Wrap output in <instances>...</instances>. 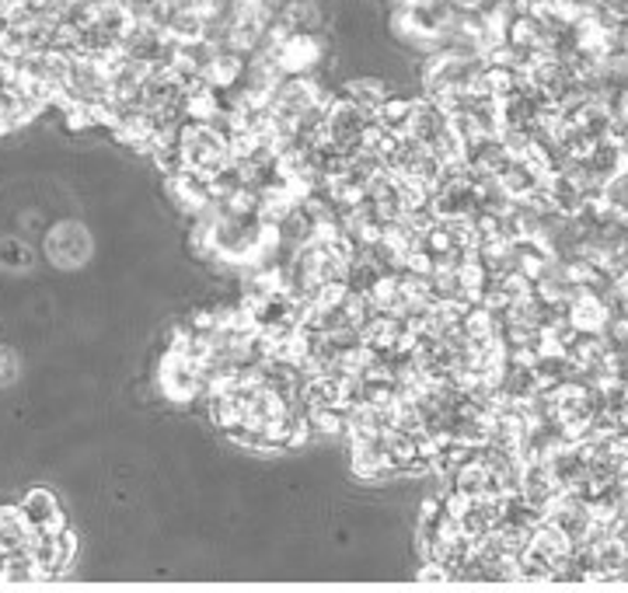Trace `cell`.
<instances>
[{"instance_id": "1", "label": "cell", "mask_w": 628, "mask_h": 593, "mask_svg": "<svg viewBox=\"0 0 628 593\" xmlns=\"http://www.w3.org/2000/svg\"><path fill=\"white\" fill-rule=\"evenodd\" d=\"M46 259L56 270H81L91 259V235L78 220H60L46 235Z\"/></svg>"}, {"instance_id": "2", "label": "cell", "mask_w": 628, "mask_h": 593, "mask_svg": "<svg viewBox=\"0 0 628 593\" xmlns=\"http://www.w3.org/2000/svg\"><path fill=\"white\" fill-rule=\"evenodd\" d=\"M25 521L32 524V531H64V513L56 495L49 489H32L22 503Z\"/></svg>"}, {"instance_id": "3", "label": "cell", "mask_w": 628, "mask_h": 593, "mask_svg": "<svg viewBox=\"0 0 628 593\" xmlns=\"http://www.w3.org/2000/svg\"><path fill=\"white\" fill-rule=\"evenodd\" d=\"M35 265V252L22 238H4L0 241V270L8 273H28Z\"/></svg>"}, {"instance_id": "4", "label": "cell", "mask_w": 628, "mask_h": 593, "mask_svg": "<svg viewBox=\"0 0 628 593\" xmlns=\"http://www.w3.org/2000/svg\"><path fill=\"white\" fill-rule=\"evenodd\" d=\"M18 377H22V356L11 346H0V388L18 385Z\"/></svg>"}]
</instances>
